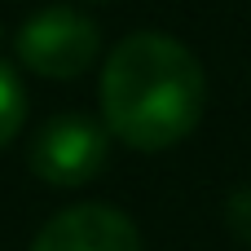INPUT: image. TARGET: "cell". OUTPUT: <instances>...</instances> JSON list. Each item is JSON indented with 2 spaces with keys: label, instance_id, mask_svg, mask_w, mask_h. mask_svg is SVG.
<instances>
[{
  "label": "cell",
  "instance_id": "52a82bcc",
  "mask_svg": "<svg viewBox=\"0 0 251 251\" xmlns=\"http://www.w3.org/2000/svg\"><path fill=\"white\" fill-rule=\"evenodd\" d=\"M93 4H101V0H93Z\"/></svg>",
  "mask_w": 251,
  "mask_h": 251
},
{
  "label": "cell",
  "instance_id": "6da1fadb",
  "mask_svg": "<svg viewBox=\"0 0 251 251\" xmlns=\"http://www.w3.org/2000/svg\"><path fill=\"white\" fill-rule=\"evenodd\" d=\"M97 93L106 132L146 154L185 141L207 110V75L199 57L159 31L124 35L101 66Z\"/></svg>",
  "mask_w": 251,
  "mask_h": 251
},
{
  "label": "cell",
  "instance_id": "277c9868",
  "mask_svg": "<svg viewBox=\"0 0 251 251\" xmlns=\"http://www.w3.org/2000/svg\"><path fill=\"white\" fill-rule=\"evenodd\" d=\"M31 251H146L141 229L110 203H79L40 225Z\"/></svg>",
  "mask_w": 251,
  "mask_h": 251
},
{
  "label": "cell",
  "instance_id": "5b68a950",
  "mask_svg": "<svg viewBox=\"0 0 251 251\" xmlns=\"http://www.w3.org/2000/svg\"><path fill=\"white\" fill-rule=\"evenodd\" d=\"M22 124H26V88L13 75V66L0 62V150L22 132Z\"/></svg>",
  "mask_w": 251,
  "mask_h": 251
},
{
  "label": "cell",
  "instance_id": "7a4b0ae2",
  "mask_svg": "<svg viewBox=\"0 0 251 251\" xmlns=\"http://www.w3.org/2000/svg\"><path fill=\"white\" fill-rule=\"evenodd\" d=\"M101 53V35H97V22L66 9V4H53V9H40L22 22L18 31V62L44 79H75L84 75Z\"/></svg>",
  "mask_w": 251,
  "mask_h": 251
},
{
  "label": "cell",
  "instance_id": "3957f363",
  "mask_svg": "<svg viewBox=\"0 0 251 251\" xmlns=\"http://www.w3.org/2000/svg\"><path fill=\"white\" fill-rule=\"evenodd\" d=\"M106 159H110V132L88 115H57L31 141V172L57 190L97 181Z\"/></svg>",
  "mask_w": 251,
  "mask_h": 251
},
{
  "label": "cell",
  "instance_id": "8992f818",
  "mask_svg": "<svg viewBox=\"0 0 251 251\" xmlns=\"http://www.w3.org/2000/svg\"><path fill=\"white\" fill-rule=\"evenodd\" d=\"M225 221H229V234H234L238 243H247V247H251V190H238V194L229 199Z\"/></svg>",
  "mask_w": 251,
  "mask_h": 251
}]
</instances>
